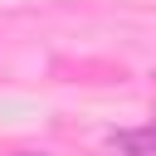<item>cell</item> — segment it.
<instances>
[{
	"mask_svg": "<svg viewBox=\"0 0 156 156\" xmlns=\"http://www.w3.org/2000/svg\"><path fill=\"white\" fill-rule=\"evenodd\" d=\"M10 156H49V151H10Z\"/></svg>",
	"mask_w": 156,
	"mask_h": 156,
	"instance_id": "cell-2",
	"label": "cell"
},
{
	"mask_svg": "<svg viewBox=\"0 0 156 156\" xmlns=\"http://www.w3.org/2000/svg\"><path fill=\"white\" fill-rule=\"evenodd\" d=\"M112 151L117 156H156V122L151 127H127L112 136Z\"/></svg>",
	"mask_w": 156,
	"mask_h": 156,
	"instance_id": "cell-1",
	"label": "cell"
}]
</instances>
